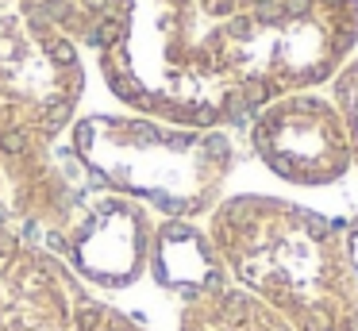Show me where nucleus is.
Here are the masks:
<instances>
[{
	"label": "nucleus",
	"mask_w": 358,
	"mask_h": 331,
	"mask_svg": "<svg viewBox=\"0 0 358 331\" xmlns=\"http://www.w3.org/2000/svg\"><path fill=\"white\" fill-rule=\"evenodd\" d=\"M355 46L358 0H278L204 35L208 62L247 112L335 81Z\"/></svg>",
	"instance_id": "2"
},
{
	"label": "nucleus",
	"mask_w": 358,
	"mask_h": 331,
	"mask_svg": "<svg viewBox=\"0 0 358 331\" xmlns=\"http://www.w3.org/2000/svg\"><path fill=\"white\" fill-rule=\"evenodd\" d=\"M331 100L339 108L343 123H347V135H350V158L358 166V58H350L347 66L335 73L331 81Z\"/></svg>",
	"instance_id": "7"
},
{
	"label": "nucleus",
	"mask_w": 358,
	"mask_h": 331,
	"mask_svg": "<svg viewBox=\"0 0 358 331\" xmlns=\"http://www.w3.org/2000/svg\"><path fill=\"white\" fill-rule=\"evenodd\" d=\"M227 277L293 331H358V281L343 235L320 212L281 197H231L212 212Z\"/></svg>",
	"instance_id": "1"
},
{
	"label": "nucleus",
	"mask_w": 358,
	"mask_h": 331,
	"mask_svg": "<svg viewBox=\"0 0 358 331\" xmlns=\"http://www.w3.org/2000/svg\"><path fill=\"white\" fill-rule=\"evenodd\" d=\"M155 269L166 285L173 289L196 293L216 289V285L227 281V269L220 262L212 239H204L201 231H193L189 223H166L155 239Z\"/></svg>",
	"instance_id": "5"
},
{
	"label": "nucleus",
	"mask_w": 358,
	"mask_h": 331,
	"mask_svg": "<svg viewBox=\"0 0 358 331\" xmlns=\"http://www.w3.org/2000/svg\"><path fill=\"white\" fill-rule=\"evenodd\" d=\"M231 162V143L204 131L124 127V135L116 139L120 181L158 200L173 216H196L216 204Z\"/></svg>",
	"instance_id": "3"
},
{
	"label": "nucleus",
	"mask_w": 358,
	"mask_h": 331,
	"mask_svg": "<svg viewBox=\"0 0 358 331\" xmlns=\"http://www.w3.org/2000/svg\"><path fill=\"white\" fill-rule=\"evenodd\" d=\"M181 331H293L266 300L247 293L243 285H216L185 300Z\"/></svg>",
	"instance_id": "6"
},
{
	"label": "nucleus",
	"mask_w": 358,
	"mask_h": 331,
	"mask_svg": "<svg viewBox=\"0 0 358 331\" xmlns=\"http://www.w3.org/2000/svg\"><path fill=\"white\" fill-rule=\"evenodd\" d=\"M343 235V251H347V262H350V274H355V281H358V216L347 223V227L339 231Z\"/></svg>",
	"instance_id": "9"
},
{
	"label": "nucleus",
	"mask_w": 358,
	"mask_h": 331,
	"mask_svg": "<svg viewBox=\"0 0 358 331\" xmlns=\"http://www.w3.org/2000/svg\"><path fill=\"white\" fill-rule=\"evenodd\" d=\"M270 4H278V0H196V12L224 23V20H235V15L258 12V8H270Z\"/></svg>",
	"instance_id": "8"
},
{
	"label": "nucleus",
	"mask_w": 358,
	"mask_h": 331,
	"mask_svg": "<svg viewBox=\"0 0 358 331\" xmlns=\"http://www.w3.org/2000/svg\"><path fill=\"white\" fill-rule=\"evenodd\" d=\"M255 154L289 185L320 189L335 185L350 166V135L335 100L316 92H293L258 108L250 127Z\"/></svg>",
	"instance_id": "4"
}]
</instances>
